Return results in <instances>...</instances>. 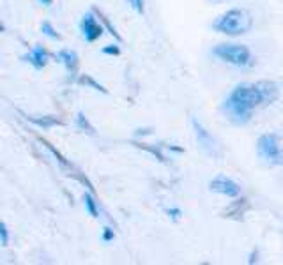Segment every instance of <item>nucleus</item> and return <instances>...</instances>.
<instances>
[{
    "label": "nucleus",
    "mask_w": 283,
    "mask_h": 265,
    "mask_svg": "<svg viewBox=\"0 0 283 265\" xmlns=\"http://www.w3.org/2000/svg\"><path fill=\"white\" fill-rule=\"evenodd\" d=\"M279 97L278 83L271 80H260L255 83H239L223 103V111L236 124H246L251 120L255 110L274 103Z\"/></svg>",
    "instance_id": "f257e3e1"
},
{
    "label": "nucleus",
    "mask_w": 283,
    "mask_h": 265,
    "mask_svg": "<svg viewBox=\"0 0 283 265\" xmlns=\"http://www.w3.org/2000/svg\"><path fill=\"white\" fill-rule=\"evenodd\" d=\"M251 27H253V18L246 9L241 8L229 9L213 22V30L230 37L243 36V34L250 32Z\"/></svg>",
    "instance_id": "f03ea898"
},
{
    "label": "nucleus",
    "mask_w": 283,
    "mask_h": 265,
    "mask_svg": "<svg viewBox=\"0 0 283 265\" xmlns=\"http://www.w3.org/2000/svg\"><path fill=\"white\" fill-rule=\"evenodd\" d=\"M257 156L267 166H283V138L276 132H264L257 140Z\"/></svg>",
    "instance_id": "7ed1b4c3"
},
{
    "label": "nucleus",
    "mask_w": 283,
    "mask_h": 265,
    "mask_svg": "<svg viewBox=\"0 0 283 265\" xmlns=\"http://www.w3.org/2000/svg\"><path fill=\"white\" fill-rule=\"evenodd\" d=\"M213 55L218 57L220 60L227 62V64L237 65V68H248L253 64V55H251L250 48L244 44H232L223 43L213 48Z\"/></svg>",
    "instance_id": "20e7f679"
},
{
    "label": "nucleus",
    "mask_w": 283,
    "mask_h": 265,
    "mask_svg": "<svg viewBox=\"0 0 283 265\" xmlns=\"http://www.w3.org/2000/svg\"><path fill=\"white\" fill-rule=\"evenodd\" d=\"M191 125H193V129H195V137H196V140H198V145H200V149H202L205 154H209V156H218V142H216V138L210 135L209 131H207L205 127H203L202 124H200L196 118H193L191 120Z\"/></svg>",
    "instance_id": "39448f33"
},
{
    "label": "nucleus",
    "mask_w": 283,
    "mask_h": 265,
    "mask_svg": "<svg viewBox=\"0 0 283 265\" xmlns=\"http://www.w3.org/2000/svg\"><path fill=\"white\" fill-rule=\"evenodd\" d=\"M209 189L213 191V193L223 194V196H227V198H237L241 194V191H243L236 180H232L230 177H225V175L215 177V179L209 182Z\"/></svg>",
    "instance_id": "423d86ee"
},
{
    "label": "nucleus",
    "mask_w": 283,
    "mask_h": 265,
    "mask_svg": "<svg viewBox=\"0 0 283 265\" xmlns=\"http://www.w3.org/2000/svg\"><path fill=\"white\" fill-rule=\"evenodd\" d=\"M80 30H82V34H84L87 43H94V41H98L99 37L103 36L105 27L98 22V18H96L92 13H87L80 22Z\"/></svg>",
    "instance_id": "0eeeda50"
},
{
    "label": "nucleus",
    "mask_w": 283,
    "mask_h": 265,
    "mask_svg": "<svg viewBox=\"0 0 283 265\" xmlns=\"http://www.w3.org/2000/svg\"><path fill=\"white\" fill-rule=\"evenodd\" d=\"M48 57H50V55H48V51L44 50L43 46H41V44H36V46H34V50L30 51L29 55H27V60L30 62V64L34 65V68L36 69H43L44 65L48 64Z\"/></svg>",
    "instance_id": "6e6552de"
},
{
    "label": "nucleus",
    "mask_w": 283,
    "mask_h": 265,
    "mask_svg": "<svg viewBox=\"0 0 283 265\" xmlns=\"http://www.w3.org/2000/svg\"><path fill=\"white\" fill-rule=\"evenodd\" d=\"M57 60L65 65L69 73H77L78 69V55L73 50H60L57 53Z\"/></svg>",
    "instance_id": "1a4fd4ad"
},
{
    "label": "nucleus",
    "mask_w": 283,
    "mask_h": 265,
    "mask_svg": "<svg viewBox=\"0 0 283 265\" xmlns=\"http://www.w3.org/2000/svg\"><path fill=\"white\" fill-rule=\"evenodd\" d=\"M27 120L44 129H50V127H53V125H62V120H58L53 115H46V117H27Z\"/></svg>",
    "instance_id": "9d476101"
},
{
    "label": "nucleus",
    "mask_w": 283,
    "mask_h": 265,
    "mask_svg": "<svg viewBox=\"0 0 283 265\" xmlns=\"http://www.w3.org/2000/svg\"><path fill=\"white\" fill-rule=\"evenodd\" d=\"M78 85H85V87H91V89L98 90V92H103V94H108V90L105 89V87L101 85L99 82H96L92 76L89 75H82L80 78H78Z\"/></svg>",
    "instance_id": "9b49d317"
},
{
    "label": "nucleus",
    "mask_w": 283,
    "mask_h": 265,
    "mask_svg": "<svg viewBox=\"0 0 283 265\" xmlns=\"http://www.w3.org/2000/svg\"><path fill=\"white\" fill-rule=\"evenodd\" d=\"M84 204H85V209H87L89 216H92V218H99L98 202H96V198L92 196V194H89V193L84 194Z\"/></svg>",
    "instance_id": "f8f14e48"
},
{
    "label": "nucleus",
    "mask_w": 283,
    "mask_h": 265,
    "mask_svg": "<svg viewBox=\"0 0 283 265\" xmlns=\"http://www.w3.org/2000/svg\"><path fill=\"white\" fill-rule=\"evenodd\" d=\"M94 13H96V15H98V16H99V20H101L103 27H105V29H106V30H108V32H110V34H112V36H113V37H115V39H117V41H119V43H122V37H120V34H119V32H117V29H115V27H113V25H112V22H110V20H108V18H106V16H105V15H103V13H99V11H98V9H96V8H94Z\"/></svg>",
    "instance_id": "ddd939ff"
},
{
    "label": "nucleus",
    "mask_w": 283,
    "mask_h": 265,
    "mask_svg": "<svg viewBox=\"0 0 283 265\" xmlns=\"http://www.w3.org/2000/svg\"><path fill=\"white\" fill-rule=\"evenodd\" d=\"M41 142H43V145H44V147H46V149H48V151H50V152H51V154H53V156H55V158H57V161H58V163H60V165H62V166H65V168H71V165H69V161H67V159H65V158H64V156H62V154H60V152H58V151H57V149H55V147H53V145H51V144H48V142H46V140H41Z\"/></svg>",
    "instance_id": "4468645a"
},
{
    "label": "nucleus",
    "mask_w": 283,
    "mask_h": 265,
    "mask_svg": "<svg viewBox=\"0 0 283 265\" xmlns=\"http://www.w3.org/2000/svg\"><path fill=\"white\" fill-rule=\"evenodd\" d=\"M77 124H78V127H80L82 131H85V132H91V135H94V132H96V129L92 127V124L87 120V117H85V115L82 113V111L77 115Z\"/></svg>",
    "instance_id": "2eb2a0df"
},
{
    "label": "nucleus",
    "mask_w": 283,
    "mask_h": 265,
    "mask_svg": "<svg viewBox=\"0 0 283 265\" xmlns=\"http://www.w3.org/2000/svg\"><path fill=\"white\" fill-rule=\"evenodd\" d=\"M41 30H43V34L44 36H48V37H51V39H60V34L55 30V27L51 25L50 22H43L41 23Z\"/></svg>",
    "instance_id": "dca6fc26"
},
{
    "label": "nucleus",
    "mask_w": 283,
    "mask_h": 265,
    "mask_svg": "<svg viewBox=\"0 0 283 265\" xmlns=\"http://www.w3.org/2000/svg\"><path fill=\"white\" fill-rule=\"evenodd\" d=\"M136 147H140V149H144V151L151 152V154H153L154 158L158 159V161H161V163H167V158H165V156L161 154V152H160V149H156V147H151V145H140V144H136Z\"/></svg>",
    "instance_id": "f3484780"
},
{
    "label": "nucleus",
    "mask_w": 283,
    "mask_h": 265,
    "mask_svg": "<svg viewBox=\"0 0 283 265\" xmlns=\"http://www.w3.org/2000/svg\"><path fill=\"white\" fill-rule=\"evenodd\" d=\"M0 244L2 246H8L9 244V230L4 221H0Z\"/></svg>",
    "instance_id": "a211bd4d"
},
{
    "label": "nucleus",
    "mask_w": 283,
    "mask_h": 265,
    "mask_svg": "<svg viewBox=\"0 0 283 265\" xmlns=\"http://www.w3.org/2000/svg\"><path fill=\"white\" fill-rule=\"evenodd\" d=\"M101 51L105 55H112V57H119L120 55V48L117 46V44H108V46H105Z\"/></svg>",
    "instance_id": "6ab92c4d"
},
{
    "label": "nucleus",
    "mask_w": 283,
    "mask_h": 265,
    "mask_svg": "<svg viewBox=\"0 0 283 265\" xmlns=\"http://www.w3.org/2000/svg\"><path fill=\"white\" fill-rule=\"evenodd\" d=\"M101 239H103V242H112V240L115 239V232H113L112 228H108V226H105V228H103Z\"/></svg>",
    "instance_id": "aec40b11"
},
{
    "label": "nucleus",
    "mask_w": 283,
    "mask_h": 265,
    "mask_svg": "<svg viewBox=\"0 0 283 265\" xmlns=\"http://www.w3.org/2000/svg\"><path fill=\"white\" fill-rule=\"evenodd\" d=\"M146 2H144V0H133V2H131V6H133L134 9H136V13H140V15H144V11H146Z\"/></svg>",
    "instance_id": "412c9836"
},
{
    "label": "nucleus",
    "mask_w": 283,
    "mask_h": 265,
    "mask_svg": "<svg viewBox=\"0 0 283 265\" xmlns=\"http://www.w3.org/2000/svg\"><path fill=\"white\" fill-rule=\"evenodd\" d=\"M167 214L170 216L172 219H179L182 216L181 209H167Z\"/></svg>",
    "instance_id": "4be33fe9"
},
{
    "label": "nucleus",
    "mask_w": 283,
    "mask_h": 265,
    "mask_svg": "<svg viewBox=\"0 0 283 265\" xmlns=\"http://www.w3.org/2000/svg\"><path fill=\"white\" fill-rule=\"evenodd\" d=\"M39 2H41L43 6H46V8H48V6H51V2H53V0H39Z\"/></svg>",
    "instance_id": "5701e85b"
},
{
    "label": "nucleus",
    "mask_w": 283,
    "mask_h": 265,
    "mask_svg": "<svg viewBox=\"0 0 283 265\" xmlns=\"http://www.w3.org/2000/svg\"><path fill=\"white\" fill-rule=\"evenodd\" d=\"M4 32V25H2V23H0V34Z\"/></svg>",
    "instance_id": "b1692460"
},
{
    "label": "nucleus",
    "mask_w": 283,
    "mask_h": 265,
    "mask_svg": "<svg viewBox=\"0 0 283 265\" xmlns=\"http://www.w3.org/2000/svg\"><path fill=\"white\" fill-rule=\"evenodd\" d=\"M127 2H129V4H131V2H133V0H127Z\"/></svg>",
    "instance_id": "393cba45"
}]
</instances>
